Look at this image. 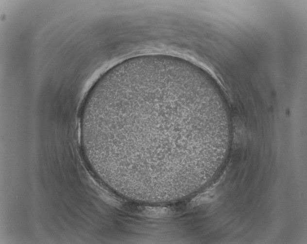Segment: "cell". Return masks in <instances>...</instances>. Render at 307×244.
<instances>
[{"label":"cell","instance_id":"cell-1","mask_svg":"<svg viewBox=\"0 0 307 244\" xmlns=\"http://www.w3.org/2000/svg\"><path fill=\"white\" fill-rule=\"evenodd\" d=\"M191 95L168 81L114 90L95 102L90 124L105 164L120 184L168 186L181 168L185 134L203 126Z\"/></svg>","mask_w":307,"mask_h":244}]
</instances>
